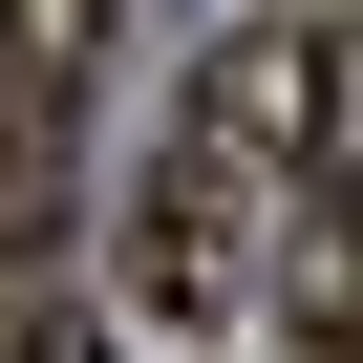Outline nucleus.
I'll list each match as a JSON object with an SVG mask.
<instances>
[{
  "instance_id": "obj_5",
  "label": "nucleus",
  "mask_w": 363,
  "mask_h": 363,
  "mask_svg": "<svg viewBox=\"0 0 363 363\" xmlns=\"http://www.w3.org/2000/svg\"><path fill=\"white\" fill-rule=\"evenodd\" d=\"M0 363H107V320H65V299H22V320H0Z\"/></svg>"
},
{
  "instance_id": "obj_6",
  "label": "nucleus",
  "mask_w": 363,
  "mask_h": 363,
  "mask_svg": "<svg viewBox=\"0 0 363 363\" xmlns=\"http://www.w3.org/2000/svg\"><path fill=\"white\" fill-rule=\"evenodd\" d=\"M342 86H363V65H342Z\"/></svg>"
},
{
  "instance_id": "obj_2",
  "label": "nucleus",
  "mask_w": 363,
  "mask_h": 363,
  "mask_svg": "<svg viewBox=\"0 0 363 363\" xmlns=\"http://www.w3.org/2000/svg\"><path fill=\"white\" fill-rule=\"evenodd\" d=\"M257 320H278L299 363H363V171H342V193L299 171V214H278V257H257Z\"/></svg>"
},
{
  "instance_id": "obj_3",
  "label": "nucleus",
  "mask_w": 363,
  "mask_h": 363,
  "mask_svg": "<svg viewBox=\"0 0 363 363\" xmlns=\"http://www.w3.org/2000/svg\"><path fill=\"white\" fill-rule=\"evenodd\" d=\"M65 214H86L65 107H0V299H22V278H65Z\"/></svg>"
},
{
  "instance_id": "obj_1",
  "label": "nucleus",
  "mask_w": 363,
  "mask_h": 363,
  "mask_svg": "<svg viewBox=\"0 0 363 363\" xmlns=\"http://www.w3.org/2000/svg\"><path fill=\"white\" fill-rule=\"evenodd\" d=\"M320 107H342V43H320V22H235V43L193 65V107H171L150 193H128V299H150V320H235V299H257L299 171H320Z\"/></svg>"
},
{
  "instance_id": "obj_4",
  "label": "nucleus",
  "mask_w": 363,
  "mask_h": 363,
  "mask_svg": "<svg viewBox=\"0 0 363 363\" xmlns=\"http://www.w3.org/2000/svg\"><path fill=\"white\" fill-rule=\"evenodd\" d=\"M107 65V0H0V107H65Z\"/></svg>"
}]
</instances>
